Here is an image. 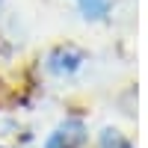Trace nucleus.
<instances>
[{"instance_id":"obj_1","label":"nucleus","mask_w":148,"mask_h":148,"mask_svg":"<svg viewBox=\"0 0 148 148\" xmlns=\"http://www.w3.org/2000/svg\"><path fill=\"white\" fill-rule=\"evenodd\" d=\"M83 136H86L83 121L71 119V121L59 125V127L51 133V139L45 142V148H80V145H83Z\"/></svg>"},{"instance_id":"obj_2","label":"nucleus","mask_w":148,"mask_h":148,"mask_svg":"<svg viewBox=\"0 0 148 148\" xmlns=\"http://www.w3.org/2000/svg\"><path fill=\"white\" fill-rule=\"evenodd\" d=\"M83 62V53L74 51V47H56V51L47 56V68H51L53 74H71L77 71Z\"/></svg>"},{"instance_id":"obj_3","label":"nucleus","mask_w":148,"mask_h":148,"mask_svg":"<svg viewBox=\"0 0 148 148\" xmlns=\"http://www.w3.org/2000/svg\"><path fill=\"white\" fill-rule=\"evenodd\" d=\"M80 12H83V18L101 21L110 12V0H80Z\"/></svg>"},{"instance_id":"obj_4","label":"nucleus","mask_w":148,"mask_h":148,"mask_svg":"<svg viewBox=\"0 0 148 148\" xmlns=\"http://www.w3.org/2000/svg\"><path fill=\"white\" fill-rule=\"evenodd\" d=\"M101 145H104V148H130V142H127V139H121L116 130H104Z\"/></svg>"}]
</instances>
